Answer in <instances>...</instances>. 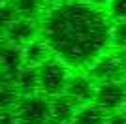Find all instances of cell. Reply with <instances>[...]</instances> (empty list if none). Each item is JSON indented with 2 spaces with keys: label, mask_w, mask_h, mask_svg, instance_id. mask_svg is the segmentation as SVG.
<instances>
[{
  "label": "cell",
  "mask_w": 126,
  "mask_h": 124,
  "mask_svg": "<svg viewBox=\"0 0 126 124\" xmlns=\"http://www.w3.org/2000/svg\"><path fill=\"white\" fill-rule=\"evenodd\" d=\"M2 75H4L6 81H15V77L19 75L25 64V53H23L21 45H13V43H4V49H2Z\"/></svg>",
  "instance_id": "9c48e42d"
},
{
  "label": "cell",
  "mask_w": 126,
  "mask_h": 124,
  "mask_svg": "<svg viewBox=\"0 0 126 124\" xmlns=\"http://www.w3.org/2000/svg\"><path fill=\"white\" fill-rule=\"evenodd\" d=\"M96 87L98 83L94 81V77L87 73H72L68 81V87H66V94L70 98H74L79 105H85V103H92L96 96Z\"/></svg>",
  "instance_id": "52a82bcc"
},
{
  "label": "cell",
  "mask_w": 126,
  "mask_h": 124,
  "mask_svg": "<svg viewBox=\"0 0 126 124\" xmlns=\"http://www.w3.org/2000/svg\"><path fill=\"white\" fill-rule=\"evenodd\" d=\"M89 73L96 83L126 81V51H105L89 66Z\"/></svg>",
  "instance_id": "3957f363"
},
{
  "label": "cell",
  "mask_w": 126,
  "mask_h": 124,
  "mask_svg": "<svg viewBox=\"0 0 126 124\" xmlns=\"http://www.w3.org/2000/svg\"><path fill=\"white\" fill-rule=\"evenodd\" d=\"M79 107L81 105L74 98H70L66 92L60 96H53V98H49V122L72 124Z\"/></svg>",
  "instance_id": "ba28073f"
},
{
  "label": "cell",
  "mask_w": 126,
  "mask_h": 124,
  "mask_svg": "<svg viewBox=\"0 0 126 124\" xmlns=\"http://www.w3.org/2000/svg\"><path fill=\"white\" fill-rule=\"evenodd\" d=\"M15 85L19 87L23 96H30V94L40 92V73L38 68L34 66H25L15 77Z\"/></svg>",
  "instance_id": "8fae6325"
},
{
  "label": "cell",
  "mask_w": 126,
  "mask_h": 124,
  "mask_svg": "<svg viewBox=\"0 0 126 124\" xmlns=\"http://www.w3.org/2000/svg\"><path fill=\"white\" fill-rule=\"evenodd\" d=\"M21 124H47L49 122V98L38 92L23 96L13 109Z\"/></svg>",
  "instance_id": "277c9868"
},
{
  "label": "cell",
  "mask_w": 126,
  "mask_h": 124,
  "mask_svg": "<svg viewBox=\"0 0 126 124\" xmlns=\"http://www.w3.org/2000/svg\"><path fill=\"white\" fill-rule=\"evenodd\" d=\"M111 25L105 8L87 0H60L40 19V36L70 68H89L111 47Z\"/></svg>",
  "instance_id": "6da1fadb"
},
{
  "label": "cell",
  "mask_w": 126,
  "mask_h": 124,
  "mask_svg": "<svg viewBox=\"0 0 126 124\" xmlns=\"http://www.w3.org/2000/svg\"><path fill=\"white\" fill-rule=\"evenodd\" d=\"M94 103L105 113L122 111L126 107V85L124 81H105L96 87Z\"/></svg>",
  "instance_id": "5b68a950"
},
{
  "label": "cell",
  "mask_w": 126,
  "mask_h": 124,
  "mask_svg": "<svg viewBox=\"0 0 126 124\" xmlns=\"http://www.w3.org/2000/svg\"><path fill=\"white\" fill-rule=\"evenodd\" d=\"M4 36L8 43L13 45H26L28 41L40 36V23L34 19H25V17H17L13 23L4 26Z\"/></svg>",
  "instance_id": "8992f818"
},
{
  "label": "cell",
  "mask_w": 126,
  "mask_h": 124,
  "mask_svg": "<svg viewBox=\"0 0 126 124\" xmlns=\"http://www.w3.org/2000/svg\"><path fill=\"white\" fill-rule=\"evenodd\" d=\"M111 47L126 51V21H113V25H111Z\"/></svg>",
  "instance_id": "5bb4252c"
},
{
  "label": "cell",
  "mask_w": 126,
  "mask_h": 124,
  "mask_svg": "<svg viewBox=\"0 0 126 124\" xmlns=\"http://www.w3.org/2000/svg\"><path fill=\"white\" fill-rule=\"evenodd\" d=\"M23 53H25V64L26 66H34V68H40L42 64H45L49 58L55 57L53 51H51V47H49V43L43 40L42 36L34 38V40L28 41L26 45H23Z\"/></svg>",
  "instance_id": "30bf717a"
},
{
  "label": "cell",
  "mask_w": 126,
  "mask_h": 124,
  "mask_svg": "<svg viewBox=\"0 0 126 124\" xmlns=\"http://www.w3.org/2000/svg\"><path fill=\"white\" fill-rule=\"evenodd\" d=\"M38 73H40V92L45 94L47 98L60 96V94L66 92L70 75H72L70 66L66 62L53 57L38 68Z\"/></svg>",
  "instance_id": "7a4b0ae2"
},
{
  "label": "cell",
  "mask_w": 126,
  "mask_h": 124,
  "mask_svg": "<svg viewBox=\"0 0 126 124\" xmlns=\"http://www.w3.org/2000/svg\"><path fill=\"white\" fill-rule=\"evenodd\" d=\"M15 4V10H17V15L19 17H25V19H42L45 15V11L51 4L47 0H13Z\"/></svg>",
  "instance_id": "7c38bea8"
},
{
  "label": "cell",
  "mask_w": 126,
  "mask_h": 124,
  "mask_svg": "<svg viewBox=\"0 0 126 124\" xmlns=\"http://www.w3.org/2000/svg\"><path fill=\"white\" fill-rule=\"evenodd\" d=\"M105 119H107V113L92 102L77 109V115L72 124H105Z\"/></svg>",
  "instance_id": "4fadbf2b"
},
{
  "label": "cell",
  "mask_w": 126,
  "mask_h": 124,
  "mask_svg": "<svg viewBox=\"0 0 126 124\" xmlns=\"http://www.w3.org/2000/svg\"><path fill=\"white\" fill-rule=\"evenodd\" d=\"M89 4H92V6H98V8H105V6L109 4V0H87Z\"/></svg>",
  "instance_id": "e0dca14e"
},
{
  "label": "cell",
  "mask_w": 126,
  "mask_h": 124,
  "mask_svg": "<svg viewBox=\"0 0 126 124\" xmlns=\"http://www.w3.org/2000/svg\"><path fill=\"white\" fill-rule=\"evenodd\" d=\"M49 4H57V2H60V0H47Z\"/></svg>",
  "instance_id": "ac0fdd59"
},
{
  "label": "cell",
  "mask_w": 126,
  "mask_h": 124,
  "mask_svg": "<svg viewBox=\"0 0 126 124\" xmlns=\"http://www.w3.org/2000/svg\"><path fill=\"white\" fill-rule=\"evenodd\" d=\"M105 124H126V109L115 111V113H107Z\"/></svg>",
  "instance_id": "2e32d148"
},
{
  "label": "cell",
  "mask_w": 126,
  "mask_h": 124,
  "mask_svg": "<svg viewBox=\"0 0 126 124\" xmlns=\"http://www.w3.org/2000/svg\"><path fill=\"white\" fill-rule=\"evenodd\" d=\"M105 10L111 21H126V0H109Z\"/></svg>",
  "instance_id": "9a60e30c"
},
{
  "label": "cell",
  "mask_w": 126,
  "mask_h": 124,
  "mask_svg": "<svg viewBox=\"0 0 126 124\" xmlns=\"http://www.w3.org/2000/svg\"><path fill=\"white\" fill-rule=\"evenodd\" d=\"M47 124H57V122H47Z\"/></svg>",
  "instance_id": "d6986e66"
}]
</instances>
